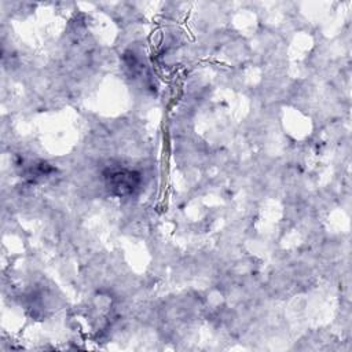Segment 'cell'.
Returning a JSON list of instances; mask_svg holds the SVG:
<instances>
[{"label":"cell","instance_id":"6da1fadb","mask_svg":"<svg viewBox=\"0 0 352 352\" xmlns=\"http://www.w3.org/2000/svg\"><path fill=\"white\" fill-rule=\"evenodd\" d=\"M104 186L117 197L132 195L142 184V175L125 166H109L103 170Z\"/></svg>","mask_w":352,"mask_h":352}]
</instances>
